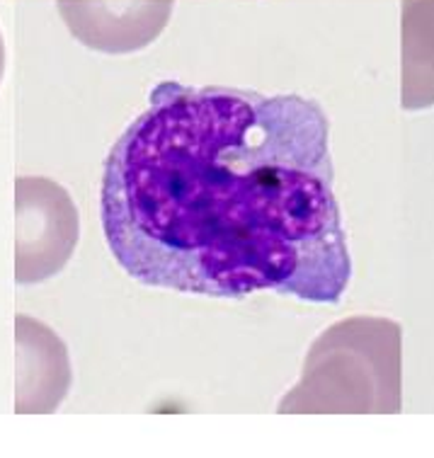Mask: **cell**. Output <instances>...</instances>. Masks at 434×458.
Here are the masks:
<instances>
[{"mask_svg":"<svg viewBox=\"0 0 434 458\" xmlns=\"http://www.w3.org/2000/svg\"><path fill=\"white\" fill-rule=\"evenodd\" d=\"M105 238L146 286L337 303L352 276L316 100L160 83L102 167Z\"/></svg>","mask_w":434,"mask_h":458,"instance_id":"cell-1","label":"cell"},{"mask_svg":"<svg viewBox=\"0 0 434 458\" xmlns=\"http://www.w3.org/2000/svg\"><path fill=\"white\" fill-rule=\"evenodd\" d=\"M279 412H401V327L352 318L326 330Z\"/></svg>","mask_w":434,"mask_h":458,"instance_id":"cell-2","label":"cell"},{"mask_svg":"<svg viewBox=\"0 0 434 458\" xmlns=\"http://www.w3.org/2000/svg\"><path fill=\"white\" fill-rule=\"evenodd\" d=\"M15 218V282L59 275L78 245V211L66 190L47 177H17Z\"/></svg>","mask_w":434,"mask_h":458,"instance_id":"cell-3","label":"cell"},{"mask_svg":"<svg viewBox=\"0 0 434 458\" xmlns=\"http://www.w3.org/2000/svg\"><path fill=\"white\" fill-rule=\"evenodd\" d=\"M75 39L102 54L146 49L166 30L173 0H59Z\"/></svg>","mask_w":434,"mask_h":458,"instance_id":"cell-4","label":"cell"},{"mask_svg":"<svg viewBox=\"0 0 434 458\" xmlns=\"http://www.w3.org/2000/svg\"><path fill=\"white\" fill-rule=\"evenodd\" d=\"M15 412H54L71 386L66 344L44 323L17 316Z\"/></svg>","mask_w":434,"mask_h":458,"instance_id":"cell-5","label":"cell"},{"mask_svg":"<svg viewBox=\"0 0 434 458\" xmlns=\"http://www.w3.org/2000/svg\"><path fill=\"white\" fill-rule=\"evenodd\" d=\"M401 105L434 107V0L401 3Z\"/></svg>","mask_w":434,"mask_h":458,"instance_id":"cell-6","label":"cell"},{"mask_svg":"<svg viewBox=\"0 0 434 458\" xmlns=\"http://www.w3.org/2000/svg\"><path fill=\"white\" fill-rule=\"evenodd\" d=\"M5 73V42H3V34H0V81Z\"/></svg>","mask_w":434,"mask_h":458,"instance_id":"cell-7","label":"cell"}]
</instances>
